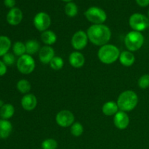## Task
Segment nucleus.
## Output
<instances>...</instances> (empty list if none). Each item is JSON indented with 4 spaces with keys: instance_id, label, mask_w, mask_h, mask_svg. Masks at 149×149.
<instances>
[{
    "instance_id": "39448f33",
    "label": "nucleus",
    "mask_w": 149,
    "mask_h": 149,
    "mask_svg": "<svg viewBox=\"0 0 149 149\" xmlns=\"http://www.w3.org/2000/svg\"><path fill=\"white\" fill-rule=\"evenodd\" d=\"M84 16L93 24H103L107 19V14L100 7L93 6L84 12Z\"/></svg>"
},
{
    "instance_id": "b1692460",
    "label": "nucleus",
    "mask_w": 149,
    "mask_h": 149,
    "mask_svg": "<svg viewBox=\"0 0 149 149\" xmlns=\"http://www.w3.org/2000/svg\"><path fill=\"white\" fill-rule=\"evenodd\" d=\"M64 11H65V15L69 17H74L77 15L78 14V7L75 3L72 2H68L65 5L64 7Z\"/></svg>"
},
{
    "instance_id": "2f4dec72",
    "label": "nucleus",
    "mask_w": 149,
    "mask_h": 149,
    "mask_svg": "<svg viewBox=\"0 0 149 149\" xmlns=\"http://www.w3.org/2000/svg\"><path fill=\"white\" fill-rule=\"evenodd\" d=\"M16 1L15 0H4V4L6 7L10 9H13L15 7Z\"/></svg>"
},
{
    "instance_id": "f8f14e48",
    "label": "nucleus",
    "mask_w": 149,
    "mask_h": 149,
    "mask_svg": "<svg viewBox=\"0 0 149 149\" xmlns=\"http://www.w3.org/2000/svg\"><path fill=\"white\" fill-rule=\"evenodd\" d=\"M113 124L117 129L121 130L127 129L130 125V118L127 112L119 111L113 116Z\"/></svg>"
},
{
    "instance_id": "7ed1b4c3",
    "label": "nucleus",
    "mask_w": 149,
    "mask_h": 149,
    "mask_svg": "<svg viewBox=\"0 0 149 149\" xmlns=\"http://www.w3.org/2000/svg\"><path fill=\"white\" fill-rule=\"evenodd\" d=\"M120 53V50L117 47L111 44H106L100 47L97 52V57L100 62L109 65L119 60Z\"/></svg>"
},
{
    "instance_id": "2eb2a0df",
    "label": "nucleus",
    "mask_w": 149,
    "mask_h": 149,
    "mask_svg": "<svg viewBox=\"0 0 149 149\" xmlns=\"http://www.w3.org/2000/svg\"><path fill=\"white\" fill-rule=\"evenodd\" d=\"M70 65L75 68H79L84 65L85 58L81 52L75 51L70 54L68 58Z\"/></svg>"
},
{
    "instance_id": "dca6fc26",
    "label": "nucleus",
    "mask_w": 149,
    "mask_h": 149,
    "mask_svg": "<svg viewBox=\"0 0 149 149\" xmlns=\"http://www.w3.org/2000/svg\"><path fill=\"white\" fill-rule=\"evenodd\" d=\"M13 131V125L9 120L0 119V139L5 140L10 137Z\"/></svg>"
},
{
    "instance_id": "c85d7f7f",
    "label": "nucleus",
    "mask_w": 149,
    "mask_h": 149,
    "mask_svg": "<svg viewBox=\"0 0 149 149\" xmlns=\"http://www.w3.org/2000/svg\"><path fill=\"white\" fill-rule=\"evenodd\" d=\"M2 61L6 64L7 66H11L14 65L16 62L15 55L11 52H7L2 57Z\"/></svg>"
},
{
    "instance_id": "9d476101",
    "label": "nucleus",
    "mask_w": 149,
    "mask_h": 149,
    "mask_svg": "<svg viewBox=\"0 0 149 149\" xmlns=\"http://www.w3.org/2000/svg\"><path fill=\"white\" fill-rule=\"evenodd\" d=\"M88 36L87 32L80 30L74 33L71 38V46L77 51L81 50L87 47L88 43Z\"/></svg>"
},
{
    "instance_id": "c756f323",
    "label": "nucleus",
    "mask_w": 149,
    "mask_h": 149,
    "mask_svg": "<svg viewBox=\"0 0 149 149\" xmlns=\"http://www.w3.org/2000/svg\"><path fill=\"white\" fill-rule=\"evenodd\" d=\"M138 87L143 90H146L149 87V74H143L139 78L138 81Z\"/></svg>"
},
{
    "instance_id": "c9c22d12",
    "label": "nucleus",
    "mask_w": 149,
    "mask_h": 149,
    "mask_svg": "<svg viewBox=\"0 0 149 149\" xmlns=\"http://www.w3.org/2000/svg\"><path fill=\"white\" fill-rule=\"evenodd\" d=\"M148 19H149V10H148Z\"/></svg>"
},
{
    "instance_id": "9b49d317",
    "label": "nucleus",
    "mask_w": 149,
    "mask_h": 149,
    "mask_svg": "<svg viewBox=\"0 0 149 149\" xmlns=\"http://www.w3.org/2000/svg\"><path fill=\"white\" fill-rule=\"evenodd\" d=\"M23 18V14L22 10L18 7H14L10 9L6 16V20L10 26H15L20 24Z\"/></svg>"
},
{
    "instance_id": "a878e982",
    "label": "nucleus",
    "mask_w": 149,
    "mask_h": 149,
    "mask_svg": "<svg viewBox=\"0 0 149 149\" xmlns=\"http://www.w3.org/2000/svg\"><path fill=\"white\" fill-rule=\"evenodd\" d=\"M49 65L52 69L55 70V71H58L63 67L64 61L61 57L55 56L50 61Z\"/></svg>"
},
{
    "instance_id": "20e7f679",
    "label": "nucleus",
    "mask_w": 149,
    "mask_h": 149,
    "mask_svg": "<svg viewBox=\"0 0 149 149\" xmlns=\"http://www.w3.org/2000/svg\"><path fill=\"white\" fill-rule=\"evenodd\" d=\"M145 42V37L141 32L131 31L125 38V45L127 50L135 52L141 49Z\"/></svg>"
},
{
    "instance_id": "393cba45",
    "label": "nucleus",
    "mask_w": 149,
    "mask_h": 149,
    "mask_svg": "<svg viewBox=\"0 0 149 149\" xmlns=\"http://www.w3.org/2000/svg\"><path fill=\"white\" fill-rule=\"evenodd\" d=\"M12 49H13V54L15 56L20 57L26 54V45L23 42H20V41L15 42L14 45L12 46Z\"/></svg>"
},
{
    "instance_id": "f257e3e1",
    "label": "nucleus",
    "mask_w": 149,
    "mask_h": 149,
    "mask_svg": "<svg viewBox=\"0 0 149 149\" xmlns=\"http://www.w3.org/2000/svg\"><path fill=\"white\" fill-rule=\"evenodd\" d=\"M89 41L97 46L108 44L111 37V31L109 26L104 24H93L87 31Z\"/></svg>"
},
{
    "instance_id": "bb28decb",
    "label": "nucleus",
    "mask_w": 149,
    "mask_h": 149,
    "mask_svg": "<svg viewBox=\"0 0 149 149\" xmlns=\"http://www.w3.org/2000/svg\"><path fill=\"white\" fill-rule=\"evenodd\" d=\"M71 133L74 137H79L84 132V127L83 125L79 122H74L71 126Z\"/></svg>"
},
{
    "instance_id": "72a5a7b5",
    "label": "nucleus",
    "mask_w": 149,
    "mask_h": 149,
    "mask_svg": "<svg viewBox=\"0 0 149 149\" xmlns=\"http://www.w3.org/2000/svg\"><path fill=\"white\" fill-rule=\"evenodd\" d=\"M61 1H65V2L68 3V2H71V1H72V0H61Z\"/></svg>"
},
{
    "instance_id": "423d86ee",
    "label": "nucleus",
    "mask_w": 149,
    "mask_h": 149,
    "mask_svg": "<svg viewBox=\"0 0 149 149\" xmlns=\"http://www.w3.org/2000/svg\"><path fill=\"white\" fill-rule=\"evenodd\" d=\"M17 68L23 74H30L34 71L36 63L33 57L28 54L19 57L16 62Z\"/></svg>"
},
{
    "instance_id": "f3484780",
    "label": "nucleus",
    "mask_w": 149,
    "mask_h": 149,
    "mask_svg": "<svg viewBox=\"0 0 149 149\" xmlns=\"http://www.w3.org/2000/svg\"><path fill=\"white\" fill-rule=\"evenodd\" d=\"M119 62L122 65L126 67L132 66L135 61V55L129 50L123 51L119 55Z\"/></svg>"
},
{
    "instance_id": "a211bd4d",
    "label": "nucleus",
    "mask_w": 149,
    "mask_h": 149,
    "mask_svg": "<svg viewBox=\"0 0 149 149\" xmlns=\"http://www.w3.org/2000/svg\"><path fill=\"white\" fill-rule=\"evenodd\" d=\"M119 111L117 103L114 101H108L102 106V112L106 116H114Z\"/></svg>"
},
{
    "instance_id": "0eeeda50",
    "label": "nucleus",
    "mask_w": 149,
    "mask_h": 149,
    "mask_svg": "<svg viewBox=\"0 0 149 149\" xmlns=\"http://www.w3.org/2000/svg\"><path fill=\"white\" fill-rule=\"evenodd\" d=\"M129 24L132 31L142 32L149 27V19L141 13H134L130 17Z\"/></svg>"
},
{
    "instance_id": "f03ea898",
    "label": "nucleus",
    "mask_w": 149,
    "mask_h": 149,
    "mask_svg": "<svg viewBox=\"0 0 149 149\" xmlns=\"http://www.w3.org/2000/svg\"><path fill=\"white\" fill-rule=\"evenodd\" d=\"M139 98L135 92L133 90H125L122 92L117 98L118 106L119 111L125 112L132 111L138 106Z\"/></svg>"
},
{
    "instance_id": "6ab92c4d",
    "label": "nucleus",
    "mask_w": 149,
    "mask_h": 149,
    "mask_svg": "<svg viewBox=\"0 0 149 149\" xmlns=\"http://www.w3.org/2000/svg\"><path fill=\"white\" fill-rule=\"evenodd\" d=\"M40 38L42 42L47 46L54 45L57 42V39H58L56 33L51 30H47L42 32Z\"/></svg>"
},
{
    "instance_id": "ddd939ff",
    "label": "nucleus",
    "mask_w": 149,
    "mask_h": 149,
    "mask_svg": "<svg viewBox=\"0 0 149 149\" xmlns=\"http://www.w3.org/2000/svg\"><path fill=\"white\" fill-rule=\"evenodd\" d=\"M20 103L25 111H31L34 110L37 106V98L33 94L28 93L23 96Z\"/></svg>"
},
{
    "instance_id": "aec40b11",
    "label": "nucleus",
    "mask_w": 149,
    "mask_h": 149,
    "mask_svg": "<svg viewBox=\"0 0 149 149\" xmlns=\"http://www.w3.org/2000/svg\"><path fill=\"white\" fill-rule=\"evenodd\" d=\"M15 113V107L11 103H4L0 108V118L2 119L9 120L13 116Z\"/></svg>"
},
{
    "instance_id": "5701e85b",
    "label": "nucleus",
    "mask_w": 149,
    "mask_h": 149,
    "mask_svg": "<svg viewBox=\"0 0 149 149\" xmlns=\"http://www.w3.org/2000/svg\"><path fill=\"white\" fill-rule=\"evenodd\" d=\"M16 87H17V90L20 93L26 95L29 93V92L31 91V84L30 81H28L27 79H20L17 81V84H16Z\"/></svg>"
},
{
    "instance_id": "1a4fd4ad",
    "label": "nucleus",
    "mask_w": 149,
    "mask_h": 149,
    "mask_svg": "<svg viewBox=\"0 0 149 149\" xmlns=\"http://www.w3.org/2000/svg\"><path fill=\"white\" fill-rule=\"evenodd\" d=\"M75 121L74 113L69 110H61L58 112L55 116V122L61 127H71Z\"/></svg>"
},
{
    "instance_id": "4be33fe9",
    "label": "nucleus",
    "mask_w": 149,
    "mask_h": 149,
    "mask_svg": "<svg viewBox=\"0 0 149 149\" xmlns=\"http://www.w3.org/2000/svg\"><path fill=\"white\" fill-rule=\"evenodd\" d=\"M26 45V54L32 55L33 54H36V52H39L40 50V45L39 42L36 39H29L25 43Z\"/></svg>"
},
{
    "instance_id": "412c9836",
    "label": "nucleus",
    "mask_w": 149,
    "mask_h": 149,
    "mask_svg": "<svg viewBox=\"0 0 149 149\" xmlns=\"http://www.w3.org/2000/svg\"><path fill=\"white\" fill-rule=\"evenodd\" d=\"M12 47L11 39L7 36H0V57H3L5 54L9 52Z\"/></svg>"
},
{
    "instance_id": "f704fd0d",
    "label": "nucleus",
    "mask_w": 149,
    "mask_h": 149,
    "mask_svg": "<svg viewBox=\"0 0 149 149\" xmlns=\"http://www.w3.org/2000/svg\"><path fill=\"white\" fill-rule=\"evenodd\" d=\"M4 103H3V101H2V100H0V108H1V106H2L3 105H4Z\"/></svg>"
},
{
    "instance_id": "4468645a",
    "label": "nucleus",
    "mask_w": 149,
    "mask_h": 149,
    "mask_svg": "<svg viewBox=\"0 0 149 149\" xmlns=\"http://www.w3.org/2000/svg\"><path fill=\"white\" fill-rule=\"evenodd\" d=\"M55 56V50L51 46L45 45L42 47L39 52V61L43 64H49Z\"/></svg>"
},
{
    "instance_id": "6e6552de",
    "label": "nucleus",
    "mask_w": 149,
    "mask_h": 149,
    "mask_svg": "<svg viewBox=\"0 0 149 149\" xmlns=\"http://www.w3.org/2000/svg\"><path fill=\"white\" fill-rule=\"evenodd\" d=\"M33 26L39 31L43 32L48 30L52 23V20L49 15L45 12H39L33 17Z\"/></svg>"
},
{
    "instance_id": "7c9ffc66",
    "label": "nucleus",
    "mask_w": 149,
    "mask_h": 149,
    "mask_svg": "<svg viewBox=\"0 0 149 149\" xmlns=\"http://www.w3.org/2000/svg\"><path fill=\"white\" fill-rule=\"evenodd\" d=\"M7 72V66L6 64L2 61V60H0V77H3L5 75Z\"/></svg>"
},
{
    "instance_id": "cd10ccee",
    "label": "nucleus",
    "mask_w": 149,
    "mask_h": 149,
    "mask_svg": "<svg viewBox=\"0 0 149 149\" xmlns=\"http://www.w3.org/2000/svg\"><path fill=\"white\" fill-rule=\"evenodd\" d=\"M42 149H57L58 146V143L56 140L53 138H47L42 143Z\"/></svg>"
},
{
    "instance_id": "473e14b6",
    "label": "nucleus",
    "mask_w": 149,
    "mask_h": 149,
    "mask_svg": "<svg viewBox=\"0 0 149 149\" xmlns=\"http://www.w3.org/2000/svg\"><path fill=\"white\" fill-rule=\"evenodd\" d=\"M138 5L141 7H148L149 5V0H135Z\"/></svg>"
}]
</instances>
